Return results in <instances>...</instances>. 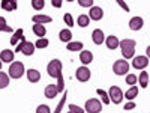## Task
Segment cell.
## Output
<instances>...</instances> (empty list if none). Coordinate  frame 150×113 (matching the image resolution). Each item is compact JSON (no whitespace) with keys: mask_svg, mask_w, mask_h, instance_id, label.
<instances>
[{"mask_svg":"<svg viewBox=\"0 0 150 113\" xmlns=\"http://www.w3.org/2000/svg\"><path fill=\"white\" fill-rule=\"evenodd\" d=\"M120 51L123 54V59L128 60V59H134L135 56V47H137V42L135 39H131V38H125V39L120 41Z\"/></svg>","mask_w":150,"mask_h":113,"instance_id":"obj_1","label":"cell"},{"mask_svg":"<svg viewBox=\"0 0 150 113\" xmlns=\"http://www.w3.org/2000/svg\"><path fill=\"white\" fill-rule=\"evenodd\" d=\"M63 20H65V23H66V26H69V27H72V26H74V18H72V14H65V15H63Z\"/></svg>","mask_w":150,"mask_h":113,"instance_id":"obj_37","label":"cell"},{"mask_svg":"<svg viewBox=\"0 0 150 113\" xmlns=\"http://www.w3.org/2000/svg\"><path fill=\"white\" fill-rule=\"evenodd\" d=\"M92 39H93V42L96 45H101V44L105 42V35H104V32L101 29H95L92 32Z\"/></svg>","mask_w":150,"mask_h":113,"instance_id":"obj_12","label":"cell"},{"mask_svg":"<svg viewBox=\"0 0 150 113\" xmlns=\"http://www.w3.org/2000/svg\"><path fill=\"white\" fill-rule=\"evenodd\" d=\"M135 107H137V104H135L134 101H129V103H126V104L123 106V109H125V110H134Z\"/></svg>","mask_w":150,"mask_h":113,"instance_id":"obj_39","label":"cell"},{"mask_svg":"<svg viewBox=\"0 0 150 113\" xmlns=\"http://www.w3.org/2000/svg\"><path fill=\"white\" fill-rule=\"evenodd\" d=\"M24 42H26V41H21V42L15 47V51H21V48H23V44H24Z\"/></svg>","mask_w":150,"mask_h":113,"instance_id":"obj_42","label":"cell"},{"mask_svg":"<svg viewBox=\"0 0 150 113\" xmlns=\"http://www.w3.org/2000/svg\"><path fill=\"white\" fill-rule=\"evenodd\" d=\"M68 113H72V112H68Z\"/></svg>","mask_w":150,"mask_h":113,"instance_id":"obj_45","label":"cell"},{"mask_svg":"<svg viewBox=\"0 0 150 113\" xmlns=\"http://www.w3.org/2000/svg\"><path fill=\"white\" fill-rule=\"evenodd\" d=\"M0 32H9V33L12 32V27L8 26L5 17H0Z\"/></svg>","mask_w":150,"mask_h":113,"instance_id":"obj_30","label":"cell"},{"mask_svg":"<svg viewBox=\"0 0 150 113\" xmlns=\"http://www.w3.org/2000/svg\"><path fill=\"white\" fill-rule=\"evenodd\" d=\"M0 60L3 62V64H12L14 62V51L12 50H2V53H0Z\"/></svg>","mask_w":150,"mask_h":113,"instance_id":"obj_14","label":"cell"},{"mask_svg":"<svg viewBox=\"0 0 150 113\" xmlns=\"http://www.w3.org/2000/svg\"><path fill=\"white\" fill-rule=\"evenodd\" d=\"M27 80L30 83H38V82L41 80V72L38 71V69H33V68L27 69Z\"/></svg>","mask_w":150,"mask_h":113,"instance_id":"obj_16","label":"cell"},{"mask_svg":"<svg viewBox=\"0 0 150 113\" xmlns=\"http://www.w3.org/2000/svg\"><path fill=\"white\" fill-rule=\"evenodd\" d=\"M69 112H72V113H84V109L75 106V104H69Z\"/></svg>","mask_w":150,"mask_h":113,"instance_id":"obj_38","label":"cell"},{"mask_svg":"<svg viewBox=\"0 0 150 113\" xmlns=\"http://www.w3.org/2000/svg\"><path fill=\"white\" fill-rule=\"evenodd\" d=\"M112 71H114L116 75H123V74H128L129 71V62L125 60V59H119L114 62L112 65Z\"/></svg>","mask_w":150,"mask_h":113,"instance_id":"obj_5","label":"cell"},{"mask_svg":"<svg viewBox=\"0 0 150 113\" xmlns=\"http://www.w3.org/2000/svg\"><path fill=\"white\" fill-rule=\"evenodd\" d=\"M9 86V74L0 71V89H5Z\"/></svg>","mask_w":150,"mask_h":113,"instance_id":"obj_27","label":"cell"},{"mask_svg":"<svg viewBox=\"0 0 150 113\" xmlns=\"http://www.w3.org/2000/svg\"><path fill=\"white\" fill-rule=\"evenodd\" d=\"M2 65H3V62H2V60H0V69H2Z\"/></svg>","mask_w":150,"mask_h":113,"instance_id":"obj_44","label":"cell"},{"mask_svg":"<svg viewBox=\"0 0 150 113\" xmlns=\"http://www.w3.org/2000/svg\"><path fill=\"white\" fill-rule=\"evenodd\" d=\"M84 112H87V113H101L102 112V103H101V99H98V98L87 99L86 106H84Z\"/></svg>","mask_w":150,"mask_h":113,"instance_id":"obj_4","label":"cell"},{"mask_svg":"<svg viewBox=\"0 0 150 113\" xmlns=\"http://www.w3.org/2000/svg\"><path fill=\"white\" fill-rule=\"evenodd\" d=\"M35 44L33 42H30V41H26L23 44V48H21V53L24 54V56H32L33 53H35Z\"/></svg>","mask_w":150,"mask_h":113,"instance_id":"obj_17","label":"cell"},{"mask_svg":"<svg viewBox=\"0 0 150 113\" xmlns=\"http://www.w3.org/2000/svg\"><path fill=\"white\" fill-rule=\"evenodd\" d=\"M77 24L80 27H87L90 24V18H89V15H86V14H81V15H78V18H77Z\"/></svg>","mask_w":150,"mask_h":113,"instance_id":"obj_25","label":"cell"},{"mask_svg":"<svg viewBox=\"0 0 150 113\" xmlns=\"http://www.w3.org/2000/svg\"><path fill=\"white\" fill-rule=\"evenodd\" d=\"M71 38H72V32H71L69 29H62V30H60V33H59V39H60L62 42L69 44V42H71Z\"/></svg>","mask_w":150,"mask_h":113,"instance_id":"obj_20","label":"cell"},{"mask_svg":"<svg viewBox=\"0 0 150 113\" xmlns=\"http://www.w3.org/2000/svg\"><path fill=\"white\" fill-rule=\"evenodd\" d=\"M149 84H150V80H149Z\"/></svg>","mask_w":150,"mask_h":113,"instance_id":"obj_46","label":"cell"},{"mask_svg":"<svg viewBox=\"0 0 150 113\" xmlns=\"http://www.w3.org/2000/svg\"><path fill=\"white\" fill-rule=\"evenodd\" d=\"M105 44H107V47H108L110 50H116V48H119L120 41H119V38H117V36L110 35L108 38H105Z\"/></svg>","mask_w":150,"mask_h":113,"instance_id":"obj_15","label":"cell"},{"mask_svg":"<svg viewBox=\"0 0 150 113\" xmlns=\"http://www.w3.org/2000/svg\"><path fill=\"white\" fill-rule=\"evenodd\" d=\"M62 68H63L62 62H60L59 59H53V60H50V62H48V65H47V72H48L50 77L57 79L59 75L62 74Z\"/></svg>","mask_w":150,"mask_h":113,"instance_id":"obj_3","label":"cell"},{"mask_svg":"<svg viewBox=\"0 0 150 113\" xmlns=\"http://www.w3.org/2000/svg\"><path fill=\"white\" fill-rule=\"evenodd\" d=\"M147 65H149L147 56H135V57L132 59V67H134L135 69L144 71V68H147Z\"/></svg>","mask_w":150,"mask_h":113,"instance_id":"obj_8","label":"cell"},{"mask_svg":"<svg viewBox=\"0 0 150 113\" xmlns=\"http://www.w3.org/2000/svg\"><path fill=\"white\" fill-rule=\"evenodd\" d=\"M32 6H33V9H36V11H41V9H44L45 2H44V0H32Z\"/></svg>","mask_w":150,"mask_h":113,"instance_id":"obj_33","label":"cell"},{"mask_svg":"<svg viewBox=\"0 0 150 113\" xmlns=\"http://www.w3.org/2000/svg\"><path fill=\"white\" fill-rule=\"evenodd\" d=\"M51 5H53L54 8H60V6H62V2H60V0H53Z\"/></svg>","mask_w":150,"mask_h":113,"instance_id":"obj_41","label":"cell"},{"mask_svg":"<svg viewBox=\"0 0 150 113\" xmlns=\"http://www.w3.org/2000/svg\"><path fill=\"white\" fill-rule=\"evenodd\" d=\"M80 62L83 64V67H87L89 64H92L93 62V53L90 50H83V51H80Z\"/></svg>","mask_w":150,"mask_h":113,"instance_id":"obj_9","label":"cell"},{"mask_svg":"<svg viewBox=\"0 0 150 113\" xmlns=\"http://www.w3.org/2000/svg\"><path fill=\"white\" fill-rule=\"evenodd\" d=\"M90 75H92V72H90V69L87 68V67H80L77 69V72H75V77H77V80L81 82V83L89 82L90 80Z\"/></svg>","mask_w":150,"mask_h":113,"instance_id":"obj_7","label":"cell"},{"mask_svg":"<svg viewBox=\"0 0 150 113\" xmlns=\"http://www.w3.org/2000/svg\"><path fill=\"white\" fill-rule=\"evenodd\" d=\"M44 95H45V98H48V99H54V98L59 95L57 86H56V84H47V86H45V91H44Z\"/></svg>","mask_w":150,"mask_h":113,"instance_id":"obj_11","label":"cell"},{"mask_svg":"<svg viewBox=\"0 0 150 113\" xmlns=\"http://www.w3.org/2000/svg\"><path fill=\"white\" fill-rule=\"evenodd\" d=\"M9 77L12 79H21L24 74H26V69H24V65H23V62L20 60H15V62H12V64L9 65Z\"/></svg>","mask_w":150,"mask_h":113,"instance_id":"obj_2","label":"cell"},{"mask_svg":"<svg viewBox=\"0 0 150 113\" xmlns=\"http://www.w3.org/2000/svg\"><path fill=\"white\" fill-rule=\"evenodd\" d=\"M78 5L81 8H93V0H78Z\"/></svg>","mask_w":150,"mask_h":113,"instance_id":"obj_36","label":"cell"},{"mask_svg":"<svg viewBox=\"0 0 150 113\" xmlns=\"http://www.w3.org/2000/svg\"><path fill=\"white\" fill-rule=\"evenodd\" d=\"M117 3H119V6H120L122 9H125V11H126V12H129V6H128L126 3H125L123 0H117Z\"/></svg>","mask_w":150,"mask_h":113,"instance_id":"obj_40","label":"cell"},{"mask_svg":"<svg viewBox=\"0 0 150 113\" xmlns=\"http://www.w3.org/2000/svg\"><path fill=\"white\" fill-rule=\"evenodd\" d=\"M33 33L38 36V39L39 38H44L47 35V29L44 24H33Z\"/></svg>","mask_w":150,"mask_h":113,"instance_id":"obj_21","label":"cell"},{"mask_svg":"<svg viewBox=\"0 0 150 113\" xmlns=\"http://www.w3.org/2000/svg\"><path fill=\"white\" fill-rule=\"evenodd\" d=\"M146 56H147V59H150V45L146 48Z\"/></svg>","mask_w":150,"mask_h":113,"instance_id":"obj_43","label":"cell"},{"mask_svg":"<svg viewBox=\"0 0 150 113\" xmlns=\"http://www.w3.org/2000/svg\"><path fill=\"white\" fill-rule=\"evenodd\" d=\"M33 23L35 24H47V23H51L53 18L50 15H42V14H38V15H33Z\"/></svg>","mask_w":150,"mask_h":113,"instance_id":"obj_19","label":"cell"},{"mask_svg":"<svg viewBox=\"0 0 150 113\" xmlns=\"http://www.w3.org/2000/svg\"><path fill=\"white\" fill-rule=\"evenodd\" d=\"M66 98H68V92L65 91V92H63V97H62V99L59 101V104H57V107H56V110H54L53 113H62V109H63V106H65V103H66Z\"/></svg>","mask_w":150,"mask_h":113,"instance_id":"obj_29","label":"cell"},{"mask_svg":"<svg viewBox=\"0 0 150 113\" xmlns=\"http://www.w3.org/2000/svg\"><path fill=\"white\" fill-rule=\"evenodd\" d=\"M17 8H18L17 2H12V0H5V2H2V9L3 11L12 12V11H15Z\"/></svg>","mask_w":150,"mask_h":113,"instance_id":"obj_24","label":"cell"},{"mask_svg":"<svg viewBox=\"0 0 150 113\" xmlns=\"http://www.w3.org/2000/svg\"><path fill=\"white\" fill-rule=\"evenodd\" d=\"M104 17V11L102 8H99V6H93L90 8V12H89V18L93 20V21H99V20H102Z\"/></svg>","mask_w":150,"mask_h":113,"instance_id":"obj_10","label":"cell"},{"mask_svg":"<svg viewBox=\"0 0 150 113\" xmlns=\"http://www.w3.org/2000/svg\"><path fill=\"white\" fill-rule=\"evenodd\" d=\"M149 80H150L149 74H147L146 71H141V72H140V75H138V83H140V86H141V87H147Z\"/></svg>","mask_w":150,"mask_h":113,"instance_id":"obj_26","label":"cell"},{"mask_svg":"<svg viewBox=\"0 0 150 113\" xmlns=\"http://www.w3.org/2000/svg\"><path fill=\"white\" fill-rule=\"evenodd\" d=\"M96 94L99 95V98H101V103L102 104H110V97H108V92H105L104 89H96Z\"/></svg>","mask_w":150,"mask_h":113,"instance_id":"obj_28","label":"cell"},{"mask_svg":"<svg viewBox=\"0 0 150 113\" xmlns=\"http://www.w3.org/2000/svg\"><path fill=\"white\" fill-rule=\"evenodd\" d=\"M20 41H26V38H24V32H23V29H18L15 33H14V36L11 38V45H18V42Z\"/></svg>","mask_w":150,"mask_h":113,"instance_id":"obj_18","label":"cell"},{"mask_svg":"<svg viewBox=\"0 0 150 113\" xmlns=\"http://www.w3.org/2000/svg\"><path fill=\"white\" fill-rule=\"evenodd\" d=\"M108 97H110V101L114 104H120L123 101V92L119 86H111L108 91Z\"/></svg>","mask_w":150,"mask_h":113,"instance_id":"obj_6","label":"cell"},{"mask_svg":"<svg viewBox=\"0 0 150 113\" xmlns=\"http://www.w3.org/2000/svg\"><path fill=\"white\" fill-rule=\"evenodd\" d=\"M83 42L81 41H75V42H69L66 44V50H69V51H83Z\"/></svg>","mask_w":150,"mask_h":113,"instance_id":"obj_23","label":"cell"},{"mask_svg":"<svg viewBox=\"0 0 150 113\" xmlns=\"http://www.w3.org/2000/svg\"><path fill=\"white\" fill-rule=\"evenodd\" d=\"M36 113H51V109H50L47 104H39L36 107Z\"/></svg>","mask_w":150,"mask_h":113,"instance_id":"obj_35","label":"cell"},{"mask_svg":"<svg viewBox=\"0 0 150 113\" xmlns=\"http://www.w3.org/2000/svg\"><path fill=\"white\" fill-rule=\"evenodd\" d=\"M137 95H138V86H131L129 89L123 94V97L126 98V99H129V101H132Z\"/></svg>","mask_w":150,"mask_h":113,"instance_id":"obj_22","label":"cell"},{"mask_svg":"<svg viewBox=\"0 0 150 113\" xmlns=\"http://www.w3.org/2000/svg\"><path fill=\"white\" fill-rule=\"evenodd\" d=\"M57 89H59V94L60 92H65V80H63V74H60L57 77Z\"/></svg>","mask_w":150,"mask_h":113,"instance_id":"obj_32","label":"cell"},{"mask_svg":"<svg viewBox=\"0 0 150 113\" xmlns=\"http://www.w3.org/2000/svg\"><path fill=\"white\" fill-rule=\"evenodd\" d=\"M143 26H144V20L141 17H132L129 20V29L131 30H141Z\"/></svg>","mask_w":150,"mask_h":113,"instance_id":"obj_13","label":"cell"},{"mask_svg":"<svg viewBox=\"0 0 150 113\" xmlns=\"http://www.w3.org/2000/svg\"><path fill=\"white\" fill-rule=\"evenodd\" d=\"M48 44H50V42H48L47 38H39V39L35 42V47H36V48H47Z\"/></svg>","mask_w":150,"mask_h":113,"instance_id":"obj_31","label":"cell"},{"mask_svg":"<svg viewBox=\"0 0 150 113\" xmlns=\"http://www.w3.org/2000/svg\"><path fill=\"white\" fill-rule=\"evenodd\" d=\"M137 82H138V77H137L135 74H128V75H126V83H128L129 86H135Z\"/></svg>","mask_w":150,"mask_h":113,"instance_id":"obj_34","label":"cell"}]
</instances>
